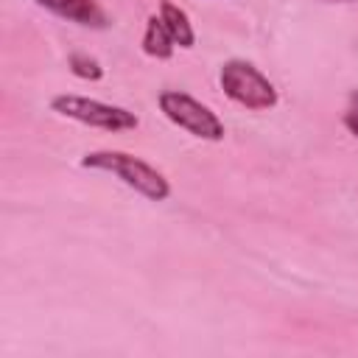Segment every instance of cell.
I'll use <instances>...</instances> for the list:
<instances>
[{
  "mask_svg": "<svg viewBox=\"0 0 358 358\" xmlns=\"http://www.w3.org/2000/svg\"><path fill=\"white\" fill-rule=\"evenodd\" d=\"M81 168L109 171L120 182H126L129 187H134L137 193H143L151 201H165L171 196L168 179L157 168H151L148 162H143L140 157H131L126 151H90V154H84Z\"/></svg>",
  "mask_w": 358,
  "mask_h": 358,
  "instance_id": "obj_1",
  "label": "cell"
},
{
  "mask_svg": "<svg viewBox=\"0 0 358 358\" xmlns=\"http://www.w3.org/2000/svg\"><path fill=\"white\" fill-rule=\"evenodd\" d=\"M344 126L352 137H358V90L350 92L347 98V109H344Z\"/></svg>",
  "mask_w": 358,
  "mask_h": 358,
  "instance_id": "obj_9",
  "label": "cell"
},
{
  "mask_svg": "<svg viewBox=\"0 0 358 358\" xmlns=\"http://www.w3.org/2000/svg\"><path fill=\"white\" fill-rule=\"evenodd\" d=\"M50 109L64 117H73L78 123L106 129V131H126V129H137V123H140L134 112L95 101V98H84V95H56L50 101Z\"/></svg>",
  "mask_w": 358,
  "mask_h": 358,
  "instance_id": "obj_3",
  "label": "cell"
},
{
  "mask_svg": "<svg viewBox=\"0 0 358 358\" xmlns=\"http://www.w3.org/2000/svg\"><path fill=\"white\" fill-rule=\"evenodd\" d=\"M221 90L227 92L229 101L246 106V109H271L277 103V90L274 84L249 62L243 59H229L221 67Z\"/></svg>",
  "mask_w": 358,
  "mask_h": 358,
  "instance_id": "obj_2",
  "label": "cell"
},
{
  "mask_svg": "<svg viewBox=\"0 0 358 358\" xmlns=\"http://www.w3.org/2000/svg\"><path fill=\"white\" fill-rule=\"evenodd\" d=\"M159 109L162 115L176 123L179 129L190 131L193 137H201V140H221L224 137V123L218 120V115L199 103L196 98H190L187 92H179V90H165L159 95Z\"/></svg>",
  "mask_w": 358,
  "mask_h": 358,
  "instance_id": "obj_4",
  "label": "cell"
},
{
  "mask_svg": "<svg viewBox=\"0 0 358 358\" xmlns=\"http://www.w3.org/2000/svg\"><path fill=\"white\" fill-rule=\"evenodd\" d=\"M36 3L64 20L78 22V25H90V28L106 25V14L95 0H36Z\"/></svg>",
  "mask_w": 358,
  "mask_h": 358,
  "instance_id": "obj_5",
  "label": "cell"
},
{
  "mask_svg": "<svg viewBox=\"0 0 358 358\" xmlns=\"http://www.w3.org/2000/svg\"><path fill=\"white\" fill-rule=\"evenodd\" d=\"M70 70L78 78H90V81H98L103 76V67L95 59H90L87 53H70Z\"/></svg>",
  "mask_w": 358,
  "mask_h": 358,
  "instance_id": "obj_8",
  "label": "cell"
},
{
  "mask_svg": "<svg viewBox=\"0 0 358 358\" xmlns=\"http://www.w3.org/2000/svg\"><path fill=\"white\" fill-rule=\"evenodd\" d=\"M159 17H162V22H165V28L171 31V36H173L176 45H182V48H193L196 34H193V25H190L187 14H185L179 6H173L171 0H162V6H159Z\"/></svg>",
  "mask_w": 358,
  "mask_h": 358,
  "instance_id": "obj_6",
  "label": "cell"
},
{
  "mask_svg": "<svg viewBox=\"0 0 358 358\" xmlns=\"http://www.w3.org/2000/svg\"><path fill=\"white\" fill-rule=\"evenodd\" d=\"M173 36H171V31L165 28V22H162V17H148V25H145V34H143V50L148 53V56H154V59H168L171 53H173Z\"/></svg>",
  "mask_w": 358,
  "mask_h": 358,
  "instance_id": "obj_7",
  "label": "cell"
}]
</instances>
